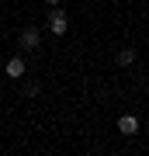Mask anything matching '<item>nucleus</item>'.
Segmentation results:
<instances>
[{
    "label": "nucleus",
    "instance_id": "obj_3",
    "mask_svg": "<svg viewBox=\"0 0 149 156\" xmlns=\"http://www.w3.org/2000/svg\"><path fill=\"white\" fill-rule=\"evenodd\" d=\"M38 45H42V31L35 28V24H28L21 31V49H38Z\"/></svg>",
    "mask_w": 149,
    "mask_h": 156
},
{
    "label": "nucleus",
    "instance_id": "obj_8",
    "mask_svg": "<svg viewBox=\"0 0 149 156\" xmlns=\"http://www.w3.org/2000/svg\"><path fill=\"white\" fill-rule=\"evenodd\" d=\"M146 17H149V7H146Z\"/></svg>",
    "mask_w": 149,
    "mask_h": 156
},
{
    "label": "nucleus",
    "instance_id": "obj_1",
    "mask_svg": "<svg viewBox=\"0 0 149 156\" xmlns=\"http://www.w3.org/2000/svg\"><path fill=\"white\" fill-rule=\"evenodd\" d=\"M45 28H49L55 38H59V35H66V28H69V17L59 11V7H49V17H45Z\"/></svg>",
    "mask_w": 149,
    "mask_h": 156
},
{
    "label": "nucleus",
    "instance_id": "obj_7",
    "mask_svg": "<svg viewBox=\"0 0 149 156\" xmlns=\"http://www.w3.org/2000/svg\"><path fill=\"white\" fill-rule=\"evenodd\" d=\"M45 4H49V7H59V4H62V0H45Z\"/></svg>",
    "mask_w": 149,
    "mask_h": 156
},
{
    "label": "nucleus",
    "instance_id": "obj_4",
    "mask_svg": "<svg viewBox=\"0 0 149 156\" xmlns=\"http://www.w3.org/2000/svg\"><path fill=\"white\" fill-rule=\"evenodd\" d=\"M135 59H139V49H132V45H122V49L115 52V62H118V66H132Z\"/></svg>",
    "mask_w": 149,
    "mask_h": 156
},
{
    "label": "nucleus",
    "instance_id": "obj_6",
    "mask_svg": "<svg viewBox=\"0 0 149 156\" xmlns=\"http://www.w3.org/2000/svg\"><path fill=\"white\" fill-rule=\"evenodd\" d=\"M38 83H35V80H28V83H24V97H38Z\"/></svg>",
    "mask_w": 149,
    "mask_h": 156
},
{
    "label": "nucleus",
    "instance_id": "obj_5",
    "mask_svg": "<svg viewBox=\"0 0 149 156\" xmlns=\"http://www.w3.org/2000/svg\"><path fill=\"white\" fill-rule=\"evenodd\" d=\"M118 132H122V135H135L139 132V118L135 115H122V118H118Z\"/></svg>",
    "mask_w": 149,
    "mask_h": 156
},
{
    "label": "nucleus",
    "instance_id": "obj_2",
    "mask_svg": "<svg viewBox=\"0 0 149 156\" xmlns=\"http://www.w3.org/2000/svg\"><path fill=\"white\" fill-rule=\"evenodd\" d=\"M24 73H28V66H24V59H21V56H11V59L4 62V76H11V80H21Z\"/></svg>",
    "mask_w": 149,
    "mask_h": 156
}]
</instances>
